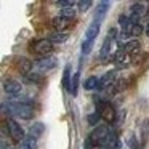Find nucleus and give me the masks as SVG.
<instances>
[{
  "label": "nucleus",
  "mask_w": 149,
  "mask_h": 149,
  "mask_svg": "<svg viewBox=\"0 0 149 149\" xmlns=\"http://www.w3.org/2000/svg\"><path fill=\"white\" fill-rule=\"evenodd\" d=\"M43 130H45V127H43V123H34L32 127H31V130H29V133L31 135H34V136H37V138H39L40 135H42L43 133Z\"/></svg>",
  "instance_id": "24"
},
{
  "label": "nucleus",
  "mask_w": 149,
  "mask_h": 149,
  "mask_svg": "<svg viewBox=\"0 0 149 149\" xmlns=\"http://www.w3.org/2000/svg\"><path fill=\"white\" fill-rule=\"evenodd\" d=\"M144 13H146V8H144V5L139 3V2H136V3H133L132 7H130V19H132L133 23H138L139 18Z\"/></svg>",
  "instance_id": "13"
},
{
  "label": "nucleus",
  "mask_w": 149,
  "mask_h": 149,
  "mask_svg": "<svg viewBox=\"0 0 149 149\" xmlns=\"http://www.w3.org/2000/svg\"><path fill=\"white\" fill-rule=\"evenodd\" d=\"M119 24L122 27V32H120L122 39H127V37H139L143 34V31H144L139 23H133L130 19V16H125V15H120L119 16Z\"/></svg>",
  "instance_id": "2"
},
{
  "label": "nucleus",
  "mask_w": 149,
  "mask_h": 149,
  "mask_svg": "<svg viewBox=\"0 0 149 149\" xmlns=\"http://www.w3.org/2000/svg\"><path fill=\"white\" fill-rule=\"evenodd\" d=\"M71 85H72V80H71V66H66L64 68V75H63V87H64L66 91L71 93Z\"/></svg>",
  "instance_id": "20"
},
{
  "label": "nucleus",
  "mask_w": 149,
  "mask_h": 149,
  "mask_svg": "<svg viewBox=\"0 0 149 149\" xmlns=\"http://www.w3.org/2000/svg\"><path fill=\"white\" fill-rule=\"evenodd\" d=\"M3 90L7 91L8 95H11V96H18V95L23 91V85L18 80H15V79H7V80L3 82Z\"/></svg>",
  "instance_id": "8"
},
{
  "label": "nucleus",
  "mask_w": 149,
  "mask_h": 149,
  "mask_svg": "<svg viewBox=\"0 0 149 149\" xmlns=\"http://www.w3.org/2000/svg\"><path fill=\"white\" fill-rule=\"evenodd\" d=\"M100 119H101V116H100V112L96 111L95 114H90V116H88V123H90V125H96Z\"/></svg>",
  "instance_id": "29"
},
{
  "label": "nucleus",
  "mask_w": 149,
  "mask_h": 149,
  "mask_svg": "<svg viewBox=\"0 0 149 149\" xmlns=\"http://www.w3.org/2000/svg\"><path fill=\"white\" fill-rule=\"evenodd\" d=\"M37 136L34 135H26V138H24V141L21 143V149H37Z\"/></svg>",
  "instance_id": "18"
},
{
  "label": "nucleus",
  "mask_w": 149,
  "mask_h": 149,
  "mask_svg": "<svg viewBox=\"0 0 149 149\" xmlns=\"http://www.w3.org/2000/svg\"><path fill=\"white\" fill-rule=\"evenodd\" d=\"M79 79H80V72H75L72 77V85H71V95H77V88H79Z\"/></svg>",
  "instance_id": "25"
},
{
  "label": "nucleus",
  "mask_w": 149,
  "mask_h": 149,
  "mask_svg": "<svg viewBox=\"0 0 149 149\" xmlns=\"http://www.w3.org/2000/svg\"><path fill=\"white\" fill-rule=\"evenodd\" d=\"M100 27H101V24L98 23V21H93V23L88 26V29L85 31V39H84V42H87V43H95V39H96L98 34H100Z\"/></svg>",
  "instance_id": "11"
},
{
  "label": "nucleus",
  "mask_w": 149,
  "mask_h": 149,
  "mask_svg": "<svg viewBox=\"0 0 149 149\" xmlns=\"http://www.w3.org/2000/svg\"><path fill=\"white\" fill-rule=\"evenodd\" d=\"M144 32H146V36H148V37H149V23H148V24H146V29H144Z\"/></svg>",
  "instance_id": "31"
},
{
  "label": "nucleus",
  "mask_w": 149,
  "mask_h": 149,
  "mask_svg": "<svg viewBox=\"0 0 149 149\" xmlns=\"http://www.w3.org/2000/svg\"><path fill=\"white\" fill-rule=\"evenodd\" d=\"M68 34L66 32H53L52 36H50V40L52 42H56V43H63V42H66L68 40Z\"/></svg>",
  "instance_id": "23"
},
{
  "label": "nucleus",
  "mask_w": 149,
  "mask_h": 149,
  "mask_svg": "<svg viewBox=\"0 0 149 149\" xmlns=\"http://www.w3.org/2000/svg\"><path fill=\"white\" fill-rule=\"evenodd\" d=\"M109 133H111V128L107 125H98V127H95V130L87 136V139L91 143V146L101 149L104 146V143L107 141V138H109Z\"/></svg>",
  "instance_id": "3"
},
{
  "label": "nucleus",
  "mask_w": 149,
  "mask_h": 149,
  "mask_svg": "<svg viewBox=\"0 0 149 149\" xmlns=\"http://www.w3.org/2000/svg\"><path fill=\"white\" fill-rule=\"evenodd\" d=\"M98 85H100V79L91 75V77H88L85 80L84 87H85V90H95V88H98Z\"/></svg>",
  "instance_id": "22"
},
{
  "label": "nucleus",
  "mask_w": 149,
  "mask_h": 149,
  "mask_svg": "<svg viewBox=\"0 0 149 149\" xmlns=\"http://www.w3.org/2000/svg\"><path fill=\"white\" fill-rule=\"evenodd\" d=\"M59 16L66 18V19H69V21H72L75 18V10H74V8H64V10H61V15H59Z\"/></svg>",
  "instance_id": "26"
},
{
  "label": "nucleus",
  "mask_w": 149,
  "mask_h": 149,
  "mask_svg": "<svg viewBox=\"0 0 149 149\" xmlns=\"http://www.w3.org/2000/svg\"><path fill=\"white\" fill-rule=\"evenodd\" d=\"M146 15H148V16H149V7L146 8Z\"/></svg>",
  "instance_id": "32"
},
{
  "label": "nucleus",
  "mask_w": 149,
  "mask_h": 149,
  "mask_svg": "<svg viewBox=\"0 0 149 149\" xmlns=\"http://www.w3.org/2000/svg\"><path fill=\"white\" fill-rule=\"evenodd\" d=\"M26 77L29 79L31 82H40V80H42V75L37 74V72H31V74H27V75H26Z\"/></svg>",
  "instance_id": "30"
},
{
  "label": "nucleus",
  "mask_w": 149,
  "mask_h": 149,
  "mask_svg": "<svg viewBox=\"0 0 149 149\" xmlns=\"http://www.w3.org/2000/svg\"><path fill=\"white\" fill-rule=\"evenodd\" d=\"M116 39H117V31L114 29V27H111L107 36H106V39H104V42H103L101 52H100L101 63H107L111 59V48H112V43L116 42Z\"/></svg>",
  "instance_id": "5"
},
{
  "label": "nucleus",
  "mask_w": 149,
  "mask_h": 149,
  "mask_svg": "<svg viewBox=\"0 0 149 149\" xmlns=\"http://www.w3.org/2000/svg\"><path fill=\"white\" fill-rule=\"evenodd\" d=\"M109 7H111V2H107V0L100 2V3H98V8H96V15H95V21H98V23L101 24V21L104 19L107 10H109Z\"/></svg>",
  "instance_id": "17"
},
{
  "label": "nucleus",
  "mask_w": 149,
  "mask_h": 149,
  "mask_svg": "<svg viewBox=\"0 0 149 149\" xmlns=\"http://www.w3.org/2000/svg\"><path fill=\"white\" fill-rule=\"evenodd\" d=\"M52 26H53V29H55V32H64V31L71 26V21L63 18V16H56L52 19Z\"/></svg>",
  "instance_id": "15"
},
{
  "label": "nucleus",
  "mask_w": 149,
  "mask_h": 149,
  "mask_svg": "<svg viewBox=\"0 0 149 149\" xmlns=\"http://www.w3.org/2000/svg\"><path fill=\"white\" fill-rule=\"evenodd\" d=\"M117 79V71H107L103 77L100 79V85H98V90H104V88H111L116 84Z\"/></svg>",
  "instance_id": "10"
},
{
  "label": "nucleus",
  "mask_w": 149,
  "mask_h": 149,
  "mask_svg": "<svg viewBox=\"0 0 149 149\" xmlns=\"http://www.w3.org/2000/svg\"><path fill=\"white\" fill-rule=\"evenodd\" d=\"M77 5H79V10L80 11H87L93 5V2L91 0H80V2H77Z\"/></svg>",
  "instance_id": "27"
},
{
  "label": "nucleus",
  "mask_w": 149,
  "mask_h": 149,
  "mask_svg": "<svg viewBox=\"0 0 149 149\" xmlns=\"http://www.w3.org/2000/svg\"><path fill=\"white\" fill-rule=\"evenodd\" d=\"M56 64H58V59H56L55 56L42 58V59H39V63H37V66H39V69H40L42 72H47V71H52V69H55Z\"/></svg>",
  "instance_id": "14"
},
{
  "label": "nucleus",
  "mask_w": 149,
  "mask_h": 149,
  "mask_svg": "<svg viewBox=\"0 0 149 149\" xmlns=\"http://www.w3.org/2000/svg\"><path fill=\"white\" fill-rule=\"evenodd\" d=\"M8 111L11 116L23 120H31L36 114L34 111V103L31 100H13L8 103Z\"/></svg>",
  "instance_id": "1"
},
{
  "label": "nucleus",
  "mask_w": 149,
  "mask_h": 149,
  "mask_svg": "<svg viewBox=\"0 0 149 149\" xmlns=\"http://www.w3.org/2000/svg\"><path fill=\"white\" fill-rule=\"evenodd\" d=\"M125 143H127V146H128V149H143V143H139V139L136 138L133 133H130V135L127 136Z\"/></svg>",
  "instance_id": "21"
},
{
  "label": "nucleus",
  "mask_w": 149,
  "mask_h": 149,
  "mask_svg": "<svg viewBox=\"0 0 149 149\" xmlns=\"http://www.w3.org/2000/svg\"><path fill=\"white\" fill-rule=\"evenodd\" d=\"M101 149H120V141H119V136H117V132L114 128H111L109 133V138L107 141L104 143V146Z\"/></svg>",
  "instance_id": "16"
},
{
  "label": "nucleus",
  "mask_w": 149,
  "mask_h": 149,
  "mask_svg": "<svg viewBox=\"0 0 149 149\" xmlns=\"http://www.w3.org/2000/svg\"><path fill=\"white\" fill-rule=\"evenodd\" d=\"M130 58H132V55H128L123 48H119L114 53L112 61L116 63V66H119V68H127V66L130 64Z\"/></svg>",
  "instance_id": "9"
},
{
  "label": "nucleus",
  "mask_w": 149,
  "mask_h": 149,
  "mask_svg": "<svg viewBox=\"0 0 149 149\" xmlns=\"http://www.w3.org/2000/svg\"><path fill=\"white\" fill-rule=\"evenodd\" d=\"M120 48H123L127 53H128V55H132V56H133L135 53H138V52H139V42H138V40H130V42L123 43V45L120 47Z\"/></svg>",
  "instance_id": "19"
},
{
  "label": "nucleus",
  "mask_w": 149,
  "mask_h": 149,
  "mask_svg": "<svg viewBox=\"0 0 149 149\" xmlns=\"http://www.w3.org/2000/svg\"><path fill=\"white\" fill-rule=\"evenodd\" d=\"M16 69H18V72L19 74H23V75H27V74H31L32 72V61L31 59H27V58H24V56H21V58H18L16 59Z\"/></svg>",
  "instance_id": "12"
},
{
  "label": "nucleus",
  "mask_w": 149,
  "mask_h": 149,
  "mask_svg": "<svg viewBox=\"0 0 149 149\" xmlns=\"http://www.w3.org/2000/svg\"><path fill=\"white\" fill-rule=\"evenodd\" d=\"M98 112H100L101 119L106 120L107 123L114 122L116 120V109H114V106L109 103V101H100V104H98Z\"/></svg>",
  "instance_id": "7"
},
{
  "label": "nucleus",
  "mask_w": 149,
  "mask_h": 149,
  "mask_svg": "<svg viewBox=\"0 0 149 149\" xmlns=\"http://www.w3.org/2000/svg\"><path fill=\"white\" fill-rule=\"evenodd\" d=\"M31 52L40 58H48L53 53V42L50 39H39L31 43Z\"/></svg>",
  "instance_id": "4"
},
{
  "label": "nucleus",
  "mask_w": 149,
  "mask_h": 149,
  "mask_svg": "<svg viewBox=\"0 0 149 149\" xmlns=\"http://www.w3.org/2000/svg\"><path fill=\"white\" fill-rule=\"evenodd\" d=\"M56 5H58L61 10H64V8H74L75 2H72V0H61V2H58Z\"/></svg>",
  "instance_id": "28"
},
{
  "label": "nucleus",
  "mask_w": 149,
  "mask_h": 149,
  "mask_svg": "<svg viewBox=\"0 0 149 149\" xmlns=\"http://www.w3.org/2000/svg\"><path fill=\"white\" fill-rule=\"evenodd\" d=\"M7 128H8V133H10V138L13 139L15 143H23L24 138H26V135H24V130L23 127H21V123H18L15 119H8L7 120Z\"/></svg>",
  "instance_id": "6"
}]
</instances>
